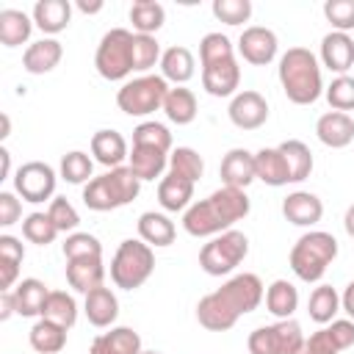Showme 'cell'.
<instances>
[{"instance_id":"obj_1","label":"cell","mask_w":354,"mask_h":354,"mask_svg":"<svg viewBox=\"0 0 354 354\" xmlns=\"http://www.w3.org/2000/svg\"><path fill=\"white\" fill-rule=\"evenodd\" d=\"M266 290L257 274H238L227 279L218 290L207 293L196 304V321L210 332H227L235 326V321L263 301Z\"/></svg>"},{"instance_id":"obj_41","label":"cell","mask_w":354,"mask_h":354,"mask_svg":"<svg viewBox=\"0 0 354 354\" xmlns=\"http://www.w3.org/2000/svg\"><path fill=\"white\" fill-rule=\"evenodd\" d=\"M133 144H136V147H152V149L169 152V149H171V133H169V127L160 124V122H141V124L133 130Z\"/></svg>"},{"instance_id":"obj_37","label":"cell","mask_w":354,"mask_h":354,"mask_svg":"<svg viewBox=\"0 0 354 354\" xmlns=\"http://www.w3.org/2000/svg\"><path fill=\"white\" fill-rule=\"evenodd\" d=\"M279 152L285 155V163H288V171H290V183H301L310 177L313 171V152L304 141L299 138H288L279 144Z\"/></svg>"},{"instance_id":"obj_13","label":"cell","mask_w":354,"mask_h":354,"mask_svg":"<svg viewBox=\"0 0 354 354\" xmlns=\"http://www.w3.org/2000/svg\"><path fill=\"white\" fill-rule=\"evenodd\" d=\"M277 47H279L277 33L268 30V28H263V25L246 28V30L241 33V39H238V53L243 55V61H249V64H254V66L271 64V61L277 58Z\"/></svg>"},{"instance_id":"obj_16","label":"cell","mask_w":354,"mask_h":354,"mask_svg":"<svg viewBox=\"0 0 354 354\" xmlns=\"http://www.w3.org/2000/svg\"><path fill=\"white\" fill-rule=\"evenodd\" d=\"M218 174H221V183H224V185H230V188H243V191H246V185H252V183L257 180V174H254V155H252L249 149H241V147L230 149V152L221 158Z\"/></svg>"},{"instance_id":"obj_38","label":"cell","mask_w":354,"mask_h":354,"mask_svg":"<svg viewBox=\"0 0 354 354\" xmlns=\"http://www.w3.org/2000/svg\"><path fill=\"white\" fill-rule=\"evenodd\" d=\"M41 318L55 321L64 329H72L75 321H77V301H75V296L66 293V290H50V296L44 301V310H41Z\"/></svg>"},{"instance_id":"obj_40","label":"cell","mask_w":354,"mask_h":354,"mask_svg":"<svg viewBox=\"0 0 354 354\" xmlns=\"http://www.w3.org/2000/svg\"><path fill=\"white\" fill-rule=\"evenodd\" d=\"M205 171V160L196 149L191 147H177L171 155H169V174L174 177H183L188 183H196Z\"/></svg>"},{"instance_id":"obj_48","label":"cell","mask_w":354,"mask_h":354,"mask_svg":"<svg viewBox=\"0 0 354 354\" xmlns=\"http://www.w3.org/2000/svg\"><path fill=\"white\" fill-rule=\"evenodd\" d=\"M324 17L340 33L354 30V0H326L324 3Z\"/></svg>"},{"instance_id":"obj_58","label":"cell","mask_w":354,"mask_h":354,"mask_svg":"<svg viewBox=\"0 0 354 354\" xmlns=\"http://www.w3.org/2000/svg\"><path fill=\"white\" fill-rule=\"evenodd\" d=\"M141 354H160V351H141Z\"/></svg>"},{"instance_id":"obj_49","label":"cell","mask_w":354,"mask_h":354,"mask_svg":"<svg viewBox=\"0 0 354 354\" xmlns=\"http://www.w3.org/2000/svg\"><path fill=\"white\" fill-rule=\"evenodd\" d=\"M213 17L221 19L224 25H241L252 17V3L249 0H213Z\"/></svg>"},{"instance_id":"obj_29","label":"cell","mask_w":354,"mask_h":354,"mask_svg":"<svg viewBox=\"0 0 354 354\" xmlns=\"http://www.w3.org/2000/svg\"><path fill=\"white\" fill-rule=\"evenodd\" d=\"M138 238L149 246H169L174 243V224L169 216L147 210L138 216Z\"/></svg>"},{"instance_id":"obj_35","label":"cell","mask_w":354,"mask_h":354,"mask_svg":"<svg viewBox=\"0 0 354 354\" xmlns=\"http://www.w3.org/2000/svg\"><path fill=\"white\" fill-rule=\"evenodd\" d=\"M30 30H33V19L25 11H17V8L0 11V41L6 47L25 44L30 39Z\"/></svg>"},{"instance_id":"obj_9","label":"cell","mask_w":354,"mask_h":354,"mask_svg":"<svg viewBox=\"0 0 354 354\" xmlns=\"http://www.w3.org/2000/svg\"><path fill=\"white\" fill-rule=\"evenodd\" d=\"M246 254H249V238L241 230H227V232L216 235L210 243L202 246L199 268L210 277H224L235 266H241Z\"/></svg>"},{"instance_id":"obj_4","label":"cell","mask_w":354,"mask_h":354,"mask_svg":"<svg viewBox=\"0 0 354 354\" xmlns=\"http://www.w3.org/2000/svg\"><path fill=\"white\" fill-rule=\"evenodd\" d=\"M141 191V180L133 174L130 166H116L108 169L100 177H91L83 188V205L88 210L105 213V210H116L130 205Z\"/></svg>"},{"instance_id":"obj_32","label":"cell","mask_w":354,"mask_h":354,"mask_svg":"<svg viewBox=\"0 0 354 354\" xmlns=\"http://www.w3.org/2000/svg\"><path fill=\"white\" fill-rule=\"evenodd\" d=\"M266 307L279 321L290 318L296 313V307H299V290H296V285L288 282V279H274L268 285V290H266Z\"/></svg>"},{"instance_id":"obj_7","label":"cell","mask_w":354,"mask_h":354,"mask_svg":"<svg viewBox=\"0 0 354 354\" xmlns=\"http://www.w3.org/2000/svg\"><path fill=\"white\" fill-rule=\"evenodd\" d=\"M166 94H169V83L163 75H141L127 80L116 91V105L127 116H149L158 108H163Z\"/></svg>"},{"instance_id":"obj_11","label":"cell","mask_w":354,"mask_h":354,"mask_svg":"<svg viewBox=\"0 0 354 354\" xmlns=\"http://www.w3.org/2000/svg\"><path fill=\"white\" fill-rule=\"evenodd\" d=\"M14 188L25 202H33V205L44 202L55 191V171H53V166L41 163V160L22 163L14 174Z\"/></svg>"},{"instance_id":"obj_27","label":"cell","mask_w":354,"mask_h":354,"mask_svg":"<svg viewBox=\"0 0 354 354\" xmlns=\"http://www.w3.org/2000/svg\"><path fill=\"white\" fill-rule=\"evenodd\" d=\"M50 290L41 279H22L17 288H14V301H17V315H25V318H33L39 315L41 318V310H44V301H47Z\"/></svg>"},{"instance_id":"obj_21","label":"cell","mask_w":354,"mask_h":354,"mask_svg":"<svg viewBox=\"0 0 354 354\" xmlns=\"http://www.w3.org/2000/svg\"><path fill=\"white\" fill-rule=\"evenodd\" d=\"M91 354H141V337L130 326H113L91 340Z\"/></svg>"},{"instance_id":"obj_34","label":"cell","mask_w":354,"mask_h":354,"mask_svg":"<svg viewBox=\"0 0 354 354\" xmlns=\"http://www.w3.org/2000/svg\"><path fill=\"white\" fill-rule=\"evenodd\" d=\"M130 22H133L136 33L155 36L166 22V8L158 0H136L130 6Z\"/></svg>"},{"instance_id":"obj_28","label":"cell","mask_w":354,"mask_h":354,"mask_svg":"<svg viewBox=\"0 0 354 354\" xmlns=\"http://www.w3.org/2000/svg\"><path fill=\"white\" fill-rule=\"evenodd\" d=\"M127 160H130L127 166L133 169V174L144 183V180H155V177H160L166 171L169 152H160V149H152V147H136L133 144V152H130Z\"/></svg>"},{"instance_id":"obj_50","label":"cell","mask_w":354,"mask_h":354,"mask_svg":"<svg viewBox=\"0 0 354 354\" xmlns=\"http://www.w3.org/2000/svg\"><path fill=\"white\" fill-rule=\"evenodd\" d=\"M47 216L53 218V224L58 227V232H72V230L80 224V216H77V210L69 205L66 196H55V199L50 202V207H47Z\"/></svg>"},{"instance_id":"obj_30","label":"cell","mask_w":354,"mask_h":354,"mask_svg":"<svg viewBox=\"0 0 354 354\" xmlns=\"http://www.w3.org/2000/svg\"><path fill=\"white\" fill-rule=\"evenodd\" d=\"M22 260H25L22 241L14 235H0V290H11Z\"/></svg>"},{"instance_id":"obj_43","label":"cell","mask_w":354,"mask_h":354,"mask_svg":"<svg viewBox=\"0 0 354 354\" xmlns=\"http://www.w3.org/2000/svg\"><path fill=\"white\" fill-rule=\"evenodd\" d=\"M91 169H94L91 158L86 152H80V149H72V152H66L61 158V177L66 183H72V185L88 183L91 180Z\"/></svg>"},{"instance_id":"obj_46","label":"cell","mask_w":354,"mask_h":354,"mask_svg":"<svg viewBox=\"0 0 354 354\" xmlns=\"http://www.w3.org/2000/svg\"><path fill=\"white\" fill-rule=\"evenodd\" d=\"M66 260H77V257H102V243L88 235V232H69L64 246H61Z\"/></svg>"},{"instance_id":"obj_55","label":"cell","mask_w":354,"mask_h":354,"mask_svg":"<svg viewBox=\"0 0 354 354\" xmlns=\"http://www.w3.org/2000/svg\"><path fill=\"white\" fill-rule=\"evenodd\" d=\"M77 8H80L83 14H97V11L102 8V3H100V0H94V3H88V0H80V3H77Z\"/></svg>"},{"instance_id":"obj_56","label":"cell","mask_w":354,"mask_h":354,"mask_svg":"<svg viewBox=\"0 0 354 354\" xmlns=\"http://www.w3.org/2000/svg\"><path fill=\"white\" fill-rule=\"evenodd\" d=\"M343 227H346L348 238H354V205L346 210V216H343Z\"/></svg>"},{"instance_id":"obj_47","label":"cell","mask_w":354,"mask_h":354,"mask_svg":"<svg viewBox=\"0 0 354 354\" xmlns=\"http://www.w3.org/2000/svg\"><path fill=\"white\" fill-rule=\"evenodd\" d=\"M326 100L335 111L346 113V111H354V77L348 75H337L329 86H326Z\"/></svg>"},{"instance_id":"obj_44","label":"cell","mask_w":354,"mask_h":354,"mask_svg":"<svg viewBox=\"0 0 354 354\" xmlns=\"http://www.w3.org/2000/svg\"><path fill=\"white\" fill-rule=\"evenodd\" d=\"M22 235H25L30 243H36V246H47V243L55 241L58 227L53 224V218H50L47 213H30V216L22 221Z\"/></svg>"},{"instance_id":"obj_5","label":"cell","mask_w":354,"mask_h":354,"mask_svg":"<svg viewBox=\"0 0 354 354\" xmlns=\"http://www.w3.org/2000/svg\"><path fill=\"white\" fill-rule=\"evenodd\" d=\"M337 257V241L335 235L324 232V230H313L304 232L293 249H290V268L301 282H318L326 268L332 266V260Z\"/></svg>"},{"instance_id":"obj_15","label":"cell","mask_w":354,"mask_h":354,"mask_svg":"<svg viewBox=\"0 0 354 354\" xmlns=\"http://www.w3.org/2000/svg\"><path fill=\"white\" fill-rule=\"evenodd\" d=\"M238 83H241V66H238L235 58L202 66V86H205V91L210 97H230V94H235Z\"/></svg>"},{"instance_id":"obj_53","label":"cell","mask_w":354,"mask_h":354,"mask_svg":"<svg viewBox=\"0 0 354 354\" xmlns=\"http://www.w3.org/2000/svg\"><path fill=\"white\" fill-rule=\"evenodd\" d=\"M14 313H17L14 290H0V321H8Z\"/></svg>"},{"instance_id":"obj_22","label":"cell","mask_w":354,"mask_h":354,"mask_svg":"<svg viewBox=\"0 0 354 354\" xmlns=\"http://www.w3.org/2000/svg\"><path fill=\"white\" fill-rule=\"evenodd\" d=\"M254 174L257 180H263L266 185H288L290 183V171L285 163V155L279 152V147H263L260 152H254Z\"/></svg>"},{"instance_id":"obj_26","label":"cell","mask_w":354,"mask_h":354,"mask_svg":"<svg viewBox=\"0 0 354 354\" xmlns=\"http://www.w3.org/2000/svg\"><path fill=\"white\" fill-rule=\"evenodd\" d=\"M191 199H194V183H188L183 177L166 174L158 183V202H160L163 210H169V213L188 210L191 207Z\"/></svg>"},{"instance_id":"obj_14","label":"cell","mask_w":354,"mask_h":354,"mask_svg":"<svg viewBox=\"0 0 354 354\" xmlns=\"http://www.w3.org/2000/svg\"><path fill=\"white\" fill-rule=\"evenodd\" d=\"M315 136L324 147L343 149L354 141V119L348 113H340V111H326L315 122Z\"/></svg>"},{"instance_id":"obj_25","label":"cell","mask_w":354,"mask_h":354,"mask_svg":"<svg viewBox=\"0 0 354 354\" xmlns=\"http://www.w3.org/2000/svg\"><path fill=\"white\" fill-rule=\"evenodd\" d=\"M72 19L69 0H39L33 6V25L44 33H61Z\"/></svg>"},{"instance_id":"obj_23","label":"cell","mask_w":354,"mask_h":354,"mask_svg":"<svg viewBox=\"0 0 354 354\" xmlns=\"http://www.w3.org/2000/svg\"><path fill=\"white\" fill-rule=\"evenodd\" d=\"M83 310H86V318H88L91 326L105 329V326H111V324L116 321V315H119L116 293H113L111 288L102 285V288L86 293V304H83Z\"/></svg>"},{"instance_id":"obj_6","label":"cell","mask_w":354,"mask_h":354,"mask_svg":"<svg viewBox=\"0 0 354 354\" xmlns=\"http://www.w3.org/2000/svg\"><path fill=\"white\" fill-rule=\"evenodd\" d=\"M155 271V252L141 238H127L119 243L113 260H111V279L122 290L141 288Z\"/></svg>"},{"instance_id":"obj_39","label":"cell","mask_w":354,"mask_h":354,"mask_svg":"<svg viewBox=\"0 0 354 354\" xmlns=\"http://www.w3.org/2000/svg\"><path fill=\"white\" fill-rule=\"evenodd\" d=\"M337 310H340V296H337V290H335L332 285H318V288L310 293L307 313H310V318H313L315 324H321V326L332 324L335 315H337Z\"/></svg>"},{"instance_id":"obj_12","label":"cell","mask_w":354,"mask_h":354,"mask_svg":"<svg viewBox=\"0 0 354 354\" xmlns=\"http://www.w3.org/2000/svg\"><path fill=\"white\" fill-rule=\"evenodd\" d=\"M227 113H230V122L238 130H257L268 119V102H266V97L260 91L246 88V91H238L232 97Z\"/></svg>"},{"instance_id":"obj_51","label":"cell","mask_w":354,"mask_h":354,"mask_svg":"<svg viewBox=\"0 0 354 354\" xmlns=\"http://www.w3.org/2000/svg\"><path fill=\"white\" fill-rule=\"evenodd\" d=\"M343 348L337 346V340L332 337L329 326H321L318 332H313L310 337H304V346L299 354H340Z\"/></svg>"},{"instance_id":"obj_18","label":"cell","mask_w":354,"mask_h":354,"mask_svg":"<svg viewBox=\"0 0 354 354\" xmlns=\"http://www.w3.org/2000/svg\"><path fill=\"white\" fill-rule=\"evenodd\" d=\"M321 61L329 72L346 75L354 66V39L348 33L332 30L321 39Z\"/></svg>"},{"instance_id":"obj_17","label":"cell","mask_w":354,"mask_h":354,"mask_svg":"<svg viewBox=\"0 0 354 354\" xmlns=\"http://www.w3.org/2000/svg\"><path fill=\"white\" fill-rule=\"evenodd\" d=\"M282 216L296 227H313L324 216V202L310 191H293L282 199Z\"/></svg>"},{"instance_id":"obj_57","label":"cell","mask_w":354,"mask_h":354,"mask_svg":"<svg viewBox=\"0 0 354 354\" xmlns=\"http://www.w3.org/2000/svg\"><path fill=\"white\" fill-rule=\"evenodd\" d=\"M0 160H3V177H8V171H11V152L0 149Z\"/></svg>"},{"instance_id":"obj_10","label":"cell","mask_w":354,"mask_h":354,"mask_svg":"<svg viewBox=\"0 0 354 354\" xmlns=\"http://www.w3.org/2000/svg\"><path fill=\"white\" fill-rule=\"evenodd\" d=\"M246 346L249 354H299L304 346V332L293 318H285L268 326H257Z\"/></svg>"},{"instance_id":"obj_2","label":"cell","mask_w":354,"mask_h":354,"mask_svg":"<svg viewBox=\"0 0 354 354\" xmlns=\"http://www.w3.org/2000/svg\"><path fill=\"white\" fill-rule=\"evenodd\" d=\"M249 196L243 188H230L221 185L218 191H213L207 199L194 202L185 213H183V227L188 235L194 238H216L227 230H232L235 221L249 216Z\"/></svg>"},{"instance_id":"obj_42","label":"cell","mask_w":354,"mask_h":354,"mask_svg":"<svg viewBox=\"0 0 354 354\" xmlns=\"http://www.w3.org/2000/svg\"><path fill=\"white\" fill-rule=\"evenodd\" d=\"M160 44L155 36L136 33L133 36V72H147L160 61Z\"/></svg>"},{"instance_id":"obj_54","label":"cell","mask_w":354,"mask_h":354,"mask_svg":"<svg viewBox=\"0 0 354 354\" xmlns=\"http://www.w3.org/2000/svg\"><path fill=\"white\" fill-rule=\"evenodd\" d=\"M340 304H343V310L348 313V318L354 321V279L346 285V290H343V296H340Z\"/></svg>"},{"instance_id":"obj_52","label":"cell","mask_w":354,"mask_h":354,"mask_svg":"<svg viewBox=\"0 0 354 354\" xmlns=\"http://www.w3.org/2000/svg\"><path fill=\"white\" fill-rule=\"evenodd\" d=\"M19 216H22V205H19V199H17L14 194L3 191V194H0V227H11V224H17Z\"/></svg>"},{"instance_id":"obj_31","label":"cell","mask_w":354,"mask_h":354,"mask_svg":"<svg viewBox=\"0 0 354 354\" xmlns=\"http://www.w3.org/2000/svg\"><path fill=\"white\" fill-rule=\"evenodd\" d=\"M194 66L196 64H194V55H191L188 47L174 44V47H169L160 55V72H163V77L171 80V83H177V86H183V83H188L194 77Z\"/></svg>"},{"instance_id":"obj_20","label":"cell","mask_w":354,"mask_h":354,"mask_svg":"<svg viewBox=\"0 0 354 354\" xmlns=\"http://www.w3.org/2000/svg\"><path fill=\"white\" fill-rule=\"evenodd\" d=\"M61 55H64V47L58 39H39L22 53V66L30 75H47L58 66Z\"/></svg>"},{"instance_id":"obj_36","label":"cell","mask_w":354,"mask_h":354,"mask_svg":"<svg viewBox=\"0 0 354 354\" xmlns=\"http://www.w3.org/2000/svg\"><path fill=\"white\" fill-rule=\"evenodd\" d=\"M163 113L174 124H191L196 119V97H194V91L183 88V86L169 88V94L163 100Z\"/></svg>"},{"instance_id":"obj_33","label":"cell","mask_w":354,"mask_h":354,"mask_svg":"<svg viewBox=\"0 0 354 354\" xmlns=\"http://www.w3.org/2000/svg\"><path fill=\"white\" fill-rule=\"evenodd\" d=\"M30 348L39 351V354H58L64 346H66V329L58 326L55 321H47V318H39L33 326H30Z\"/></svg>"},{"instance_id":"obj_19","label":"cell","mask_w":354,"mask_h":354,"mask_svg":"<svg viewBox=\"0 0 354 354\" xmlns=\"http://www.w3.org/2000/svg\"><path fill=\"white\" fill-rule=\"evenodd\" d=\"M66 282L69 288H75L77 293H91L97 288H102L105 282V266L102 257H77V260H66Z\"/></svg>"},{"instance_id":"obj_8","label":"cell","mask_w":354,"mask_h":354,"mask_svg":"<svg viewBox=\"0 0 354 354\" xmlns=\"http://www.w3.org/2000/svg\"><path fill=\"white\" fill-rule=\"evenodd\" d=\"M133 36L127 28H111L94 53V66L105 80H124L133 72Z\"/></svg>"},{"instance_id":"obj_24","label":"cell","mask_w":354,"mask_h":354,"mask_svg":"<svg viewBox=\"0 0 354 354\" xmlns=\"http://www.w3.org/2000/svg\"><path fill=\"white\" fill-rule=\"evenodd\" d=\"M91 155L97 158V163H102L108 169H116V166H122L124 158H130L127 141L116 130H97L91 136Z\"/></svg>"},{"instance_id":"obj_45","label":"cell","mask_w":354,"mask_h":354,"mask_svg":"<svg viewBox=\"0 0 354 354\" xmlns=\"http://www.w3.org/2000/svg\"><path fill=\"white\" fill-rule=\"evenodd\" d=\"M227 58H235L232 41L224 33H205L202 41H199V61H202V66L216 64V61H227Z\"/></svg>"},{"instance_id":"obj_3","label":"cell","mask_w":354,"mask_h":354,"mask_svg":"<svg viewBox=\"0 0 354 354\" xmlns=\"http://www.w3.org/2000/svg\"><path fill=\"white\" fill-rule=\"evenodd\" d=\"M279 83L290 102L313 105L324 91L318 58L307 47H290L279 58Z\"/></svg>"}]
</instances>
